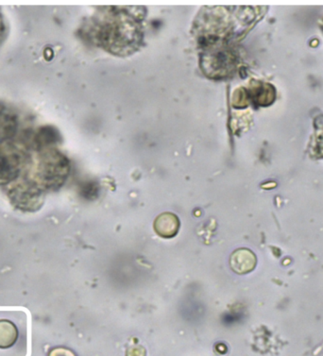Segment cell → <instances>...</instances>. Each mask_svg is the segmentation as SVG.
Wrapping results in <instances>:
<instances>
[{
    "instance_id": "cell-4",
    "label": "cell",
    "mask_w": 323,
    "mask_h": 356,
    "mask_svg": "<svg viewBox=\"0 0 323 356\" xmlns=\"http://www.w3.org/2000/svg\"><path fill=\"white\" fill-rule=\"evenodd\" d=\"M17 168V160L15 155L0 152V177H9L13 175Z\"/></svg>"
},
{
    "instance_id": "cell-3",
    "label": "cell",
    "mask_w": 323,
    "mask_h": 356,
    "mask_svg": "<svg viewBox=\"0 0 323 356\" xmlns=\"http://www.w3.org/2000/svg\"><path fill=\"white\" fill-rule=\"evenodd\" d=\"M179 220L173 213H166L157 218L155 223V230L162 237H173L178 234Z\"/></svg>"
},
{
    "instance_id": "cell-6",
    "label": "cell",
    "mask_w": 323,
    "mask_h": 356,
    "mask_svg": "<svg viewBox=\"0 0 323 356\" xmlns=\"http://www.w3.org/2000/svg\"><path fill=\"white\" fill-rule=\"evenodd\" d=\"M3 31H4L3 22H2L1 18H0V36H1V34L3 33Z\"/></svg>"
},
{
    "instance_id": "cell-5",
    "label": "cell",
    "mask_w": 323,
    "mask_h": 356,
    "mask_svg": "<svg viewBox=\"0 0 323 356\" xmlns=\"http://www.w3.org/2000/svg\"><path fill=\"white\" fill-rule=\"evenodd\" d=\"M256 90H258V97H255V100L258 99L259 104L265 106L274 102L275 90L271 84L263 83L261 86H258Z\"/></svg>"
},
{
    "instance_id": "cell-1",
    "label": "cell",
    "mask_w": 323,
    "mask_h": 356,
    "mask_svg": "<svg viewBox=\"0 0 323 356\" xmlns=\"http://www.w3.org/2000/svg\"><path fill=\"white\" fill-rule=\"evenodd\" d=\"M68 170V165L65 158L57 150H46L40 157L39 175L47 184L62 183Z\"/></svg>"
},
{
    "instance_id": "cell-2",
    "label": "cell",
    "mask_w": 323,
    "mask_h": 356,
    "mask_svg": "<svg viewBox=\"0 0 323 356\" xmlns=\"http://www.w3.org/2000/svg\"><path fill=\"white\" fill-rule=\"evenodd\" d=\"M256 263L258 260L255 255L248 249L237 250L230 258V266L237 274L250 273L255 268Z\"/></svg>"
}]
</instances>
